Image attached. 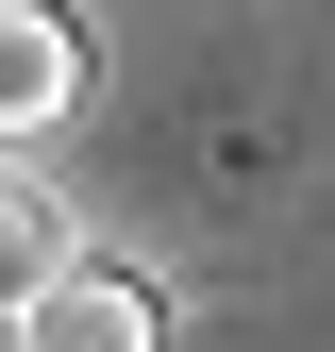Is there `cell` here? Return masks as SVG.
I'll return each mask as SVG.
<instances>
[{"label": "cell", "instance_id": "3", "mask_svg": "<svg viewBox=\"0 0 335 352\" xmlns=\"http://www.w3.org/2000/svg\"><path fill=\"white\" fill-rule=\"evenodd\" d=\"M67 252H84V235H67V201L34 185V168H0V302H17V285H51Z\"/></svg>", "mask_w": 335, "mask_h": 352}, {"label": "cell", "instance_id": "1", "mask_svg": "<svg viewBox=\"0 0 335 352\" xmlns=\"http://www.w3.org/2000/svg\"><path fill=\"white\" fill-rule=\"evenodd\" d=\"M17 352H168V285L117 252H67L51 285H17Z\"/></svg>", "mask_w": 335, "mask_h": 352}, {"label": "cell", "instance_id": "4", "mask_svg": "<svg viewBox=\"0 0 335 352\" xmlns=\"http://www.w3.org/2000/svg\"><path fill=\"white\" fill-rule=\"evenodd\" d=\"M0 352H17V302H0Z\"/></svg>", "mask_w": 335, "mask_h": 352}, {"label": "cell", "instance_id": "2", "mask_svg": "<svg viewBox=\"0 0 335 352\" xmlns=\"http://www.w3.org/2000/svg\"><path fill=\"white\" fill-rule=\"evenodd\" d=\"M84 101V17L67 0H0V151H34Z\"/></svg>", "mask_w": 335, "mask_h": 352}]
</instances>
